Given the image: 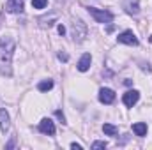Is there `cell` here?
Here are the masks:
<instances>
[{"instance_id":"cell-20","label":"cell","mask_w":152,"mask_h":150,"mask_svg":"<svg viewBox=\"0 0 152 150\" xmlns=\"http://www.w3.org/2000/svg\"><path fill=\"white\" fill-rule=\"evenodd\" d=\"M58 34H60V36H64V34H66V28H64V25H58Z\"/></svg>"},{"instance_id":"cell-21","label":"cell","mask_w":152,"mask_h":150,"mask_svg":"<svg viewBox=\"0 0 152 150\" xmlns=\"http://www.w3.org/2000/svg\"><path fill=\"white\" fill-rule=\"evenodd\" d=\"M12 147H14V138H12V140H11L7 145H5V149H12Z\"/></svg>"},{"instance_id":"cell-8","label":"cell","mask_w":152,"mask_h":150,"mask_svg":"<svg viewBox=\"0 0 152 150\" xmlns=\"http://www.w3.org/2000/svg\"><path fill=\"white\" fill-rule=\"evenodd\" d=\"M99 101L103 104H112L115 101V92L112 88H101L99 90Z\"/></svg>"},{"instance_id":"cell-18","label":"cell","mask_w":152,"mask_h":150,"mask_svg":"<svg viewBox=\"0 0 152 150\" xmlns=\"http://www.w3.org/2000/svg\"><path fill=\"white\" fill-rule=\"evenodd\" d=\"M58 60H60V62H67V60H69V55L62 51V53H58Z\"/></svg>"},{"instance_id":"cell-4","label":"cell","mask_w":152,"mask_h":150,"mask_svg":"<svg viewBox=\"0 0 152 150\" xmlns=\"http://www.w3.org/2000/svg\"><path fill=\"white\" fill-rule=\"evenodd\" d=\"M117 41L122 42V44H127V46H138V39L133 34V30H124V32H120L118 37H117Z\"/></svg>"},{"instance_id":"cell-16","label":"cell","mask_w":152,"mask_h":150,"mask_svg":"<svg viewBox=\"0 0 152 150\" xmlns=\"http://www.w3.org/2000/svg\"><path fill=\"white\" fill-rule=\"evenodd\" d=\"M106 147H108V143H106V141H94V143H92V149H94V150L106 149Z\"/></svg>"},{"instance_id":"cell-22","label":"cell","mask_w":152,"mask_h":150,"mask_svg":"<svg viewBox=\"0 0 152 150\" xmlns=\"http://www.w3.org/2000/svg\"><path fill=\"white\" fill-rule=\"evenodd\" d=\"M2 21H4V12H0V27H2Z\"/></svg>"},{"instance_id":"cell-17","label":"cell","mask_w":152,"mask_h":150,"mask_svg":"<svg viewBox=\"0 0 152 150\" xmlns=\"http://www.w3.org/2000/svg\"><path fill=\"white\" fill-rule=\"evenodd\" d=\"M55 117H57L62 124H66V117H64V113H62V111H58V110H57V111H55Z\"/></svg>"},{"instance_id":"cell-10","label":"cell","mask_w":152,"mask_h":150,"mask_svg":"<svg viewBox=\"0 0 152 150\" xmlns=\"http://www.w3.org/2000/svg\"><path fill=\"white\" fill-rule=\"evenodd\" d=\"M90 64H92V57H90V53H83L81 58L78 60V71H81V73L88 71V69H90Z\"/></svg>"},{"instance_id":"cell-23","label":"cell","mask_w":152,"mask_h":150,"mask_svg":"<svg viewBox=\"0 0 152 150\" xmlns=\"http://www.w3.org/2000/svg\"><path fill=\"white\" fill-rule=\"evenodd\" d=\"M149 41H151V42H152V36H151V37H149Z\"/></svg>"},{"instance_id":"cell-1","label":"cell","mask_w":152,"mask_h":150,"mask_svg":"<svg viewBox=\"0 0 152 150\" xmlns=\"http://www.w3.org/2000/svg\"><path fill=\"white\" fill-rule=\"evenodd\" d=\"M16 50V42L12 37H0V74H12V55Z\"/></svg>"},{"instance_id":"cell-9","label":"cell","mask_w":152,"mask_h":150,"mask_svg":"<svg viewBox=\"0 0 152 150\" xmlns=\"http://www.w3.org/2000/svg\"><path fill=\"white\" fill-rule=\"evenodd\" d=\"M5 11H7V12H12V14L21 12V11H23V0H7Z\"/></svg>"},{"instance_id":"cell-3","label":"cell","mask_w":152,"mask_h":150,"mask_svg":"<svg viewBox=\"0 0 152 150\" xmlns=\"http://www.w3.org/2000/svg\"><path fill=\"white\" fill-rule=\"evenodd\" d=\"M71 34H73V39H75L76 42H81L83 39L87 37V25L81 20H73Z\"/></svg>"},{"instance_id":"cell-6","label":"cell","mask_w":152,"mask_h":150,"mask_svg":"<svg viewBox=\"0 0 152 150\" xmlns=\"http://www.w3.org/2000/svg\"><path fill=\"white\" fill-rule=\"evenodd\" d=\"M39 131L42 134H48V136H53L55 134V124L50 120V118H42L39 122Z\"/></svg>"},{"instance_id":"cell-7","label":"cell","mask_w":152,"mask_h":150,"mask_svg":"<svg viewBox=\"0 0 152 150\" xmlns=\"http://www.w3.org/2000/svg\"><path fill=\"white\" fill-rule=\"evenodd\" d=\"M122 5L127 14H138L140 12V0H122Z\"/></svg>"},{"instance_id":"cell-12","label":"cell","mask_w":152,"mask_h":150,"mask_svg":"<svg viewBox=\"0 0 152 150\" xmlns=\"http://www.w3.org/2000/svg\"><path fill=\"white\" fill-rule=\"evenodd\" d=\"M133 133L136 134V136H145L147 134V124L145 122H136V124H133Z\"/></svg>"},{"instance_id":"cell-2","label":"cell","mask_w":152,"mask_h":150,"mask_svg":"<svg viewBox=\"0 0 152 150\" xmlns=\"http://www.w3.org/2000/svg\"><path fill=\"white\" fill-rule=\"evenodd\" d=\"M90 16L97 21V23H112L113 21V14L106 9H97V7H88Z\"/></svg>"},{"instance_id":"cell-15","label":"cell","mask_w":152,"mask_h":150,"mask_svg":"<svg viewBox=\"0 0 152 150\" xmlns=\"http://www.w3.org/2000/svg\"><path fill=\"white\" fill-rule=\"evenodd\" d=\"M48 5V0H32V7L34 9H44Z\"/></svg>"},{"instance_id":"cell-5","label":"cell","mask_w":152,"mask_h":150,"mask_svg":"<svg viewBox=\"0 0 152 150\" xmlns=\"http://www.w3.org/2000/svg\"><path fill=\"white\" fill-rule=\"evenodd\" d=\"M140 99V92L138 90H127L124 95H122V103L127 106V108H133Z\"/></svg>"},{"instance_id":"cell-13","label":"cell","mask_w":152,"mask_h":150,"mask_svg":"<svg viewBox=\"0 0 152 150\" xmlns=\"http://www.w3.org/2000/svg\"><path fill=\"white\" fill-rule=\"evenodd\" d=\"M51 88H53V79H42L37 85L39 92H48V90H51Z\"/></svg>"},{"instance_id":"cell-19","label":"cell","mask_w":152,"mask_h":150,"mask_svg":"<svg viewBox=\"0 0 152 150\" xmlns=\"http://www.w3.org/2000/svg\"><path fill=\"white\" fill-rule=\"evenodd\" d=\"M71 149H75V150H81L83 147H81L80 143H71Z\"/></svg>"},{"instance_id":"cell-14","label":"cell","mask_w":152,"mask_h":150,"mask_svg":"<svg viewBox=\"0 0 152 150\" xmlns=\"http://www.w3.org/2000/svg\"><path fill=\"white\" fill-rule=\"evenodd\" d=\"M103 131H104V134H108V136H117V134H118V127H115L113 124H104V125H103Z\"/></svg>"},{"instance_id":"cell-11","label":"cell","mask_w":152,"mask_h":150,"mask_svg":"<svg viewBox=\"0 0 152 150\" xmlns=\"http://www.w3.org/2000/svg\"><path fill=\"white\" fill-rule=\"evenodd\" d=\"M9 127H11V118H9V113L7 110H0V131L2 133H7L9 131Z\"/></svg>"}]
</instances>
